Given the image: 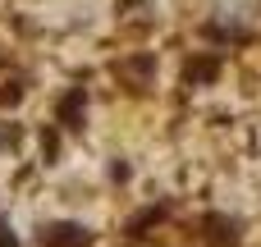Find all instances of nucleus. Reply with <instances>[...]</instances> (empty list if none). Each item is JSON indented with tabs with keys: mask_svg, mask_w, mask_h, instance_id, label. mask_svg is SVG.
<instances>
[{
	"mask_svg": "<svg viewBox=\"0 0 261 247\" xmlns=\"http://www.w3.org/2000/svg\"><path fill=\"white\" fill-rule=\"evenodd\" d=\"M37 243L41 247H87L92 234H87L83 225H73V220H55V225H46V229L37 234Z\"/></svg>",
	"mask_w": 261,
	"mask_h": 247,
	"instance_id": "nucleus-1",
	"label": "nucleus"
},
{
	"mask_svg": "<svg viewBox=\"0 0 261 247\" xmlns=\"http://www.w3.org/2000/svg\"><path fill=\"white\" fill-rule=\"evenodd\" d=\"M83 115H87V92H83V87H73V92H64V96H60V110H55V119H60V128H69V133H78V128H83Z\"/></svg>",
	"mask_w": 261,
	"mask_h": 247,
	"instance_id": "nucleus-2",
	"label": "nucleus"
},
{
	"mask_svg": "<svg viewBox=\"0 0 261 247\" xmlns=\"http://www.w3.org/2000/svg\"><path fill=\"white\" fill-rule=\"evenodd\" d=\"M115 73H119V78H128V83L142 92V87L151 83V73H156V60H151V55H133V60H119V64H115Z\"/></svg>",
	"mask_w": 261,
	"mask_h": 247,
	"instance_id": "nucleus-3",
	"label": "nucleus"
},
{
	"mask_svg": "<svg viewBox=\"0 0 261 247\" xmlns=\"http://www.w3.org/2000/svg\"><path fill=\"white\" fill-rule=\"evenodd\" d=\"M184 78L188 83H216L220 78V55H193L184 64Z\"/></svg>",
	"mask_w": 261,
	"mask_h": 247,
	"instance_id": "nucleus-4",
	"label": "nucleus"
},
{
	"mask_svg": "<svg viewBox=\"0 0 261 247\" xmlns=\"http://www.w3.org/2000/svg\"><path fill=\"white\" fill-rule=\"evenodd\" d=\"M206 229H211V243H216V247H234V243H239V220L211 215V220H206Z\"/></svg>",
	"mask_w": 261,
	"mask_h": 247,
	"instance_id": "nucleus-5",
	"label": "nucleus"
},
{
	"mask_svg": "<svg viewBox=\"0 0 261 247\" xmlns=\"http://www.w3.org/2000/svg\"><path fill=\"white\" fill-rule=\"evenodd\" d=\"M161 220H165V206H147V211H138V215L128 220V234L138 238L142 229H151V225H161Z\"/></svg>",
	"mask_w": 261,
	"mask_h": 247,
	"instance_id": "nucleus-6",
	"label": "nucleus"
},
{
	"mask_svg": "<svg viewBox=\"0 0 261 247\" xmlns=\"http://www.w3.org/2000/svg\"><path fill=\"white\" fill-rule=\"evenodd\" d=\"M41 156H46V160L60 156V133H55V128H41Z\"/></svg>",
	"mask_w": 261,
	"mask_h": 247,
	"instance_id": "nucleus-7",
	"label": "nucleus"
},
{
	"mask_svg": "<svg viewBox=\"0 0 261 247\" xmlns=\"http://www.w3.org/2000/svg\"><path fill=\"white\" fill-rule=\"evenodd\" d=\"M18 101H23V87L5 83V87H0V105H18Z\"/></svg>",
	"mask_w": 261,
	"mask_h": 247,
	"instance_id": "nucleus-8",
	"label": "nucleus"
},
{
	"mask_svg": "<svg viewBox=\"0 0 261 247\" xmlns=\"http://www.w3.org/2000/svg\"><path fill=\"white\" fill-rule=\"evenodd\" d=\"M0 247H18V234H14L9 225H0Z\"/></svg>",
	"mask_w": 261,
	"mask_h": 247,
	"instance_id": "nucleus-9",
	"label": "nucleus"
},
{
	"mask_svg": "<svg viewBox=\"0 0 261 247\" xmlns=\"http://www.w3.org/2000/svg\"><path fill=\"white\" fill-rule=\"evenodd\" d=\"M110 179H115V183H124V179H128V165H124V160H115V165H110Z\"/></svg>",
	"mask_w": 261,
	"mask_h": 247,
	"instance_id": "nucleus-10",
	"label": "nucleus"
},
{
	"mask_svg": "<svg viewBox=\"0 0 261 247\" xmlns=\"http://www.w3.org/2000/svg\"><path fill=\"white\" fill-rule=\"evenodd\" d=\"M0 142H9V147H14V142H18V128H14V124H0Z\"/></svg>",
	"mask_w": 261,
	"mask_h": 247,
	"instance_id": "nucleus-11",
	"label": "nucleus"
},
{
	"mask_svg": "<svg viewBox=\"0 0 261 247\" xmlns=\"http://www.w3.org/2000/svg\"><path fill=\"white\" fill-rule=\"evenodd\" d=\"M133 5H147V0H119V9H133Z\"/></svg>",
	"mask_w": 261,
	"mask_h": 247,
	"instance_id": "nucleus-12",
	"label": "nucleus"
}]
</instances>
